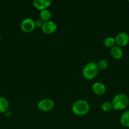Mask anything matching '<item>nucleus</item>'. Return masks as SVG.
I'll return each mask as SVG.
<instances>
[{"label": "nucleus", "instance_id": "obj_13", "mask_svg": "<svg viewBox=\"0 0 129 129\" xmlns=\"http://www.w3.org/2000/svg\"><path fill=\"white\" fill-rule=\"evenodd\" d=\"M9 102L5 97H0V113H6L8 110Z\"/></svg>", "mask_w": 129, "mask_h": 129}, {"label": "nucleus", "instance_id": "obj_18", "mask_svg": "<svg viewBox=\"0 0 129 129\" xmlns=\"http://www.w3.org/2000/svg\"><path fill=\"white\" fill-rule=\"evenodd\" d=\"M5 113H6V116H7V117H11V116L12 115V113H11L10 111L8 110L7 112H6Z\"/></svg>", "mask_w": 129, "mask_h": 129}, {"label": "nucleus", "instance_id": "obj_6", "mask_svg": "<svg viewBox=\"0 0 129 129\" xmlns=\"http://www.w3.org/2000/svg\"><path fill=\"white\" fill-rule=\"evenodd\" d=\"M116 45L120 47L126 46L129 43V35L127 33L121 31L118 33L115 38Z\"/></svg>", "mask_w": 129, "mask_h": 129}, {"label": "nucleus", "instance_id": "obj_16", "mask_svg": "<svg viewBox=\"0 0 129 129\" xmlns=\"http://www.w3.org/2000/svg\"><path fill=\"white\" fill-rule=\"evenodd\" d=\"M97 64L99 68V69H101V70L106 69L108 67V62L106 59H101L100 60H99Z\"/></svg>", "mask_w": 129, "mask_h": 129}, {"label": "nucleus", "instance_id": "obj_7", "mask_svg": "<svg viewBox=\"0 0 129 129\" xmlns=\"http://www.w3.org/2000/svg\"><path fill=\"white\" fill-rule=\"evenodd\" d=\"M56 23L54 21L49 20V21L44 22L42 26L41 29L42 31L46 34H51L55 32L56 30H57Z\"/></svg>", "mask_w": 129, "mask_h": 129}, {"label": "nucleus", "instance_id": "obj_5", "mask_svg": "<svg viewBox=\"0 0 129 129\" xmlns=\"http://www.w3.org/2000/svg\"><path fill=\"white\" fill-rule=\"evenodd\" d=\"M20 28L25 33H30L34 31L35 28V21L30 18H26L22 21Z\"/></svg>", "mask_w": 129, "mask_h": 129}, {"label": "nucleus", "instance_id": "obj_9", "mask_svg": "<svg viewBox=\"0 0 129 129\" xmlns=\"http://www.w3.org/2000/svg\"><path fill=\"white\" fill-rule=\"evenodd\" d=\"M92 89L95 94L97 95H102L104 94L106 91V86L104 84L100 82H96L92 84Z\"/></svg>", "mask_w": 129, "mask_h": 129}, {"label": "nucleus", "instance_id": "obj_11", "mask_svg": "<svg viewBox=\"0 0 129 129\" xmlns=\"http://www.w3.org/2000/svg\"><path fill=\"white\" fill-rule=\"evenodd\" d=\"M120 121L121 125L129 128V110L125 111L121 114Z\"/></svg>", "mask_w": 129, "mask_h": 129}, {"label": "nucleus", "instance_id": "obj_15", "mask_svg": "<svg viewBox=\"0 0 129 129\" xmlns=\"http://www.w3.org/2000/svg\"><path fill=\"white\" fill-rule=\"evenodd\" d=\"M101 109L105 112H109L113 109V106L111 102H104L101 105Z\"/></svg>", "mask_w": 129, "mask_h": 129}, {"label": "nucleus", "instance_id": "obj_17", "mask_svg": "<svg viewBox=\"0 0 129 129\" xmlns=\"http://www.w3.org/2000/svg\"><path fill=\"white\" fill-rule=\"evenodd\" d=\"M43 23H44V22H43L40 19H37V20H36L35 21V26H37V27L41 28L42 26Z\"/></svg>", "mask_w": 129, "mask_h": 129}, {"label": "nucleus", "instance_id": "obj_8", "mask_svg": "<svg viewBox=\"0 0 129 129\" xmlns=\"http://www.w3.org/2000/svg\"><path fill=\"white\" fill-rule=\"evenodd\" d=\"M51 0H34L33 5L34 7L39 10H47L51 5Z\"/></svg>", "mask_w": 129, "mask_h": 129}, {"label": "nucleus", "instance_id": "obj_10", "mask_svg": "<svg viewBox=\"0 0 129 129\" xmlns=\"http://www.w3.org/2000/svg\"><path fill=\"white\" fill-rule=\"evenodd\" d=\"M110 54L113 59H120L122 57L123 52L121 47L118 45H115L110 50Z\"/></svg>", "mask_w": 129, "mask_h": 129}, {"label": "nucleus", "instance_id": "obj_14", "mask_svg": "<svg viewBox=\"0 0 129 129\" xmlns=\"http://www.w3.org/2000/svg\"><path fill=\"white\" fill-rule=\"evenodd\" d=\"M104 45L106 47L110 48V49L113 47L115 45H116L115 38L112 37H107L106 38H105L104 40Z\"/></svg>", "mask_w": 129, "mask_h": 129}, {"label": "nucleus", "instance_id": "obj_12", "mask_svg": "<svg viewBox=\"0 0 129 129\" xmlns=\"http://www.w3.org/2000/svg\"><path fill=\"white\" fill-rule=\"evenodd\" d=\"M52 17V14L50 11L47 9V10H41L39 13V18L43 22L49 21Z\"/></svg>", "mask_w": 129, "mask_h": 129}, {"label": "nucleus", "instance_id": "obj_2", "mask_svg": "<svg viewBox=\"0 0 129 129\" xmlns=\"http://www.w3.org/2000/svg\"><path fill=\"white\" fill-rule=\"evenodd\" d=\"M99 68L97 63L95 62H89L87 63L82 69V76L85 79L91 80L96 78L99 73Z\"/></svg>", "mask_w": 129, "mask_h": 129}, {"label": "nucleus", "instance_id": "obj_1", "mask_svg": "<svg viewBox=\"0 0 129 129\" xmlns=\"http://www.w3.org/2000/svg\"><path fill=\"white\" fill-rule=\"evenodd\" d=\"M129 98L124 93H119L113 97L111 102L113 109L115 110H122L128 106Z\"/></svg>", "mask_w": 129, "mask_h": 129}, {"label": "nucleus", "instance_id": "obj_20", "mask_svg": "<svg viewBox=\"0 0 129 129\" xmlns=\"http://www.w3.org/2000/svg\"><path fill=\"white\" fill-rule=\"evenodd\" d=\"M128 105H129V102H128Z\"/></svg>", "mask_w": 129, "mask_h": 129}, {"label": "nucleus", "instance_id": "obj_3", "mask_svg": "<svg viewBox=\"0 0 129 129\" xmlns=\"http://www.w3.org/2000/svg\"><path fill=\"white\" fill-rule=\"evenodd\" d=\"M72 110L77 115H84L89 112L90 105L87 101L83 100H77L72 105Z\"/></svg>", "mask_w": 129, "mask_h": 129}, {"label": "nucleus", "instance_id": "obj_4", "mask_svg": "<svg viewBox=\"0 0 129 129\" xmlns=\"http://www.w3.org/2000/svg\"><path fill=\"white\" fill-rule=\"evenodd\" d=\"M54 106V101L51 98H44L38 102L37 108L42 112H49L51 110Z\"/></svg>", "mask_w": 129, "mask_h": 129}, {"label": "nucleus", "instance_id": "obj_19", "mask_svg": "<svg viewBox=\"0 0 129 129\" xmlns=\"http://www.w3.org/2000/svg\"><path fill=\"white\" fill-rule=\"evenodd\" d=\"M1 36H0V42H1Z\"/></svg>", "mask_w": 129, "mask_h": 129}]
</instances>
